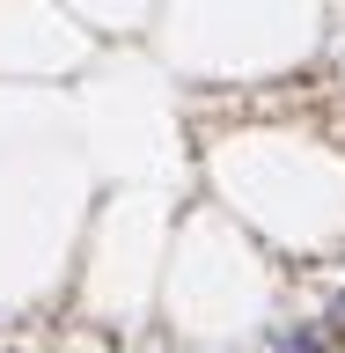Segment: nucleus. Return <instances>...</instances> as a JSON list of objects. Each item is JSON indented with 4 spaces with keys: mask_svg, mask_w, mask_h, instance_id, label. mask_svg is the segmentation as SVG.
Wrapping results in <instances>:
<instances>
[{
    "mask_svg": "<svg viewBox=\"0 0 345 353\" xmlns=\"http://www.w3.org/2000/svg\"><path fill=\"white\" fill-rule=\"evenodd\" d=\"M338 339H345V331L324 316V324H294V331H280V353H338Z\"/></svg>",
    "mask_w": 345,
    "mask_h": 353,
    "instance_id": "nucleus-1",
    "label": "nucleus"
}]
</instances>
